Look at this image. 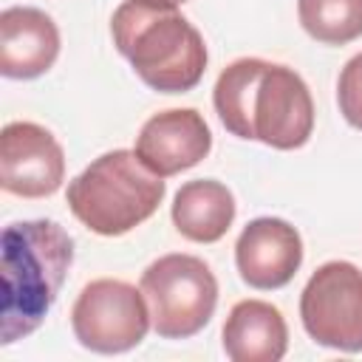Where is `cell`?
<instances>
[{"mask_svg":"<svg viewBox=\"0 0 362 362\" xmlns=\"http://www.w3.org/2000/svg\"><path fill=\"white\" fill-rule=\"evenodd\" d=\"M212 105L232 136L274 150H300L314 133V99L305 79L260 57L229 62L218 74Z\"/></svg>","mask_w":362,"mask_h":362,"instance_id":"obj_1","label":"cell"},{"mask_svg":"<svg viewBox=\"0 0 362 362\" xmlns=\"http://www.w3.org/2000/svg\"><path fill=\"white\" fill-rule=\"evenodd\" d=\"M0 342L34 334L59 297L74 266V238L48 218L14 221L3 229Z\"/></svg>","mask_w":362,"mask_h":362,"instance_id":"obj_2","label":"cell"},{"mask_svg":"<svg viewBox=\"0 0 362 362\" xmlns=\"http://www.w3.org/2000/svg\"><path fill=\"white\" fill-rule=\"evenodd\" d=\"M116 51L158 93H187L206 71L201 31L170 0H124L110 17Z\"/></svg>","mask_w":362,"mask_h":362,"instance_id":"obj_3","label":"cell"},{"mask_svg":"<svg viewBox=\"0 0 362 362\" xmlns=\"http://www.w3.org/2000/svg\"><path fill=\"white\" fill-rule=\"evenodd\" d=\"M164 192V178L156 175L136 150L119 147L102 153L71 178L65 198L68 209L85 229L102 238H119L153 218Z\"/></svg>","mask_w":362,"mask_h":362,"instance_id":"obj_4","label":"cell"},{"mask_svg":"<svg viewBox=\"0 0 362 362\" xmlns=\"http://www.w3.org/2000/svg\"><path fill=\"white\" fill-rule=\"evenodd\" d=\"M150 305L153 331L161 339H189L212 320L218 305V280L212 269L184 252L161 255L139 280Z\"/></svg>","mask_w":362,"mask_h":362,"instance_id":"obj_5","label":"cell"},{"mask_svg":"<svg viewBox=\"0 0 362 362\" xmlns=\"http://www.w3.org/2000/svg\"><path fill=\"white\" fill-rule=\"evenodd\" d=\"M150 328V305L141 288L124 280H90L71 308V331L93 354H124L141 345Z\"/></svg>","mask_w":362,"mask_h":362,"instance_id":"obj_6","label":"cell"},{"mask_svg":"<svg viewBox=\"0 0 362 362\" xmlns=\"http://www.w3.org/2000/svg\"><path fill=\"white\" fill-rule=\"evenodd\" d=\"M305 334L342 354H362V269L351 260L322 263L300 294Z\"/></svg>","mask_w":362,"mask_h":362,"instance_id":"obj_7","label":"cell"},{"mask_svg":"<svg viewBox=\"0 0 362 362\" xmlns=\"http://www.w3.org/2000/svg\"><path fill=\"white\" fill-rule=\"evenodd\" d=\"M65 181V153L37 122H8L0 133V187L17 198H48Z\"/></svg>","mask_w":362,"mask_h":362,"instance_id":"obj_8","label":"cell"},{"mask_svg":"<svg viewBox=\"0 0 362 362\" xmlns=\"http://www.w3.org/2000/svg\"><path fill=\"white\" fill-rule=\"evenodd\" d=\"M235 266L240 280L257 291L283 288L303 266V238L283 218H255L238 235Z\"/></svg>","mask_w":362,"mask_h":362,"instance_id":"obj_9","label":"cell"},{"mask_svg":"<svg viewBox=\"0 0 362 362\" xmlns=\"http://www.w3.org/2000/svg\"><path fill=\"white\" fill-rule=\"evenodd\" d=\"M133 150L156 175L170 178L209 156L212 133L195 107H170L141 124Z\"/></svg>","mask_w":362,"mask_h":362,"instance_id":"obj_10","label":"cell"},{"mask_svg":"<svg viewBox=\"0 0 362 362\" xmlns=\"http://www.w3.org/2000/svg\"><path fill=\"white\" fill-rule=\"evenodd\" d=\"M59 57V28L42 8L11 6L0 14V74L6 79H37Z\"/></svg>","mask_w":362,"mask_h":362,"instance_id":"obj_11","label":"cell"},{"mask_svg":"<svg viewBox=\"0 0 362 362\" xmlns=\"http://www.w3.org/2000/svg\"><path fill=\"white\" fill-rule=\"evenodd\" d=\"M221 342L232 362H280L288 351V325L277 305L240 300L223 322Z\"/></svg>","mask_w":362,"mask_h":362,"instance_id":"obj_12","label":"cell"},{"mask_svg":"<svg viewBox=\"0 0 362 362\" xmlns=\"http://www.w3.org/2000/svg\"><path fill=\"white\" fill-rule=\"evenodd\" d=\"M235 195L226 184L215 178H195L178 187L170 218L181 238L192 243H215L221 240L235 221Z\"/></svg>","mask_w":362,"mask_h":362,"instance_id":"obj_13","label":"cell"},{"mask_svg":"<svg viewBox=\"0 0 362 362\" xmlns=\"http://www.w3.org/2000/svg\"><path fill=\"white\" fill-rule=\"evenodd\" d=\"M303 31L322 45H348L362 37V0H297Z\"/></svg>","mask_w":362,"mask_h":362,"instance_id":"obj_14","label":"cell"},{"mask_svg":"<svg viewBox=\"0 0 362 362\" xmlns=\"http://www.w3.org/2000/svg\"><path fill=\"white\" fill-rule=\"evenodd\" d=\"M337 105H339V113L342 119L362 130V51L354 54L342 71H339V79H337Z\"/></svg>","mask_w":362,"mask_h":362,"instance_id":"obj_15","label":"cell"},{"mask_svg":"<svg viewBox=\"0 0 362 362\" xmlns=\"http://www.w3.org/2000/svg\"><path fill=\"white\" fill-rule=\"evenodd\" d=\"M170 3H175V6H181V3H187V0H170Z\"/></svg>","mask_w":362,"mask_h":362,"instance_id":"obj_16","label":"cell"}]
</instances>
